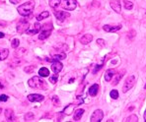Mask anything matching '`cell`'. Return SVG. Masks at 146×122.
<instances>
[{
	"instance_id": "f1b7e54d",
	"label": "cell",
	"mask_w": 146,
	"mask_h": 122,
	"mask_svg": "<svg viewBox=\"0 0 146 122\" xmlns=\"http://www.w3.org/2000/svg\"><path fill=\"white\" fill-rule=\"evenodd\" d=\"M125 121L126 122H130V121H138V118H137V116L136 115H131V116H129V117H127V118L125 119Z\"/></svg>"
},
{
	"instance_id": "f35d334b",
	"label": "cell",
	"mask_w": 146,
	"mask_h": 122,
	"mask_svg": "<svg viewBox=\"0 0 146 122\" xmlns=\"http://www.w3.org/2000/svg\"><path fill=\"white\" fill-rule=\"evenodd\" d=\"M1 111H2V109H1V108H0V112H1Z\"/></svg>"
},
{
	"instance_id": "74e56055",
	"label": "cell",
	"mask_w": 146,
	"mask_h": 122,
	"mask_svg": "<svg viewBox=\"0 0 146 122\" xmlns=\"http://www.w3.org/2000/svg\"><path fill=\"white\" fill-rule=\"evenodd\" d=\"M3 88H4V86L1 84V81H0V90H2Z\"/></svg>"
},
{
	"instance_id": "ac0fdd59",
	"label": "cell",
	"mask_w": 146,
	"mask_h": 122,
	"mask_svg": "<svg viewBox=\"0 0 146 122\" xmlns=\"http://www.w3.org/2000/svg\"><path fill=\"white\" fill-rule=\"evenodd\" d=\"M83 113H84V109H82V108H80V109H77L74 112V115H73V120H74V121L80 120L81 117H82V115H83Z\"/></svg>"
},
{
	"instance_id": "e575fe53",
	"label": "cell",
	"mask_w": 146,
	"mask_h": 122,
	"mask_svg": "<svg viewBox=\"0 0 146 122\" xmlns=\"http://www.w3.org/2000/svg\"><path fill=\"white\" fill-rule=\"evenodd\" d=\"M97 42L100 46H105V42H104V40H101V38H99V40H97Z\"/></svg>"
},
{
	"instance_id": "e0dca14e",
	"label": "cell",
	"mask_w": 146,
	"mask_h": 122,
	"mask_svg": "<svg viewBox=\"0 0 146 122\" xmlns=\"http://www.w3.org/2000/svg\"><path fill=\"white\" fill-rule=\"evenodd\" d=\"M115 74V71L113 69H109V70H107L106 71V73H105V76H104V78H105V80L107 81V82H110V81L111 80V78L113 77V75Z\"/></svg>"
},
{
	"instance_id": "52a82bcc",
	"label": "cell",
	"mask_w": 146,
	"mask_h": 122,
	"mask_svg": "<svg viewBox=\"0 0 146 122\" xmlns=\"http://www.w3.org/2000/svg\"><path fill=\"white\" fill-rule=\"evenodd\" d=\"M103 117H104V112H103V110L101 109H97L94 111V113L92 114L91 116V120L92 122H100L102 121Z\"/></svg>"
},
{
	"instance_id": "d4e9b609",
	"label": "cell",
	"mask_w": 146,
	"mask_h": 122,
	"mask_svg": "<svg viewBox=\"0 0 146 122\" xmlns=\"http://www.w3.org/2000/svg\"><path fill=\"white\" fill-rule=\"evenodd\" d=\"M124 8L126 10H131L133 8V3L129 0H124Z\"/></svg>"
},
{
	"instance_id": "8992f818",
	"label": "cell",
	"mask_w": 146,
	"mask_h": 122,
	"mask_svg": "<svg viewBox=\"0 0 146 122\" xmlns=\"http://www.w3.org/2000/svg\"><path fill=\"white\" fill-rule=\"evenodd\" d=\"M29 27H30V24L28 22H26V21H21L18 24V26H17V32H18V34L22 35V34H24V33H27Z\"/></svg>"
},
{
	"instance_id": "836d02e7",
	"label": "cell",
	"mask_w": 146,
	"mask_h": 122,
	"mask_svg": "<svg viewBox=\"0 0 146 122\" xmlns=\"http://www.w3.org/2000/svg\"><path fill=\"white\" fill-rule=\"evenodd\" d=\"M103 66H104V65H103V64H102V65H99V66H97V67H96L95 69H94L93 73H94V74H96V73H97V72H98V70H100L101 68L103 67Z\"/></svg>"
},
{
	"instance_id": "44dd1931",
	"label": "cell",
	"mask_w": 146,
	"mask_h": 122,
	"mask_svg": "<svg viewBox=\"0 0 146 122\" xmlns=\"http://www.w3.org/2000/svg\"><path fill=\"white\" fill-rule=\"evenodd\" d=\"M75 106H76V104H68V106L63 109V112L65 113L66 115H70L73 111V109H74Z\"/></svg>"
},
{
	"instance_id": "30bf717a",
	"label": "cell",
	"mask_w": 146,
	"mask_h": 122,
	"mask_svg": "<svg viewBox=\"0 0 146 122\" xmlns=\"http://www.w3.org/2000/svg\"><path fill=\"white\" fill-rule=\"evenodd\" d=\"M44 97L42 95H38V94H31V95L28 96V100L31 102H40L44 100Z\"/></svg>"
},
{
	"instance_id": "ab89813d",
	"label": "cell",
	"mask_w": 146,
	"mask_h": 122,
	"mask_svg": "<svg viewBox=\"0 0 146 122\" xmlns=\"http://www.w3.org/2000/svg\"><path fill=\"white\" fill-rule=\"evenodd\" d=\"M144 88H145V89H146V85H145V87H144Z\"/></svg>"
},
{
	"instance_id": "83f0119b",
	"label": "cell",
	"mask_w": 146,
	"mask_h": 122,
	"mask_svg": "<svg viewBox=\"0 0 146 122\" xmlns=\"http://www.w3.org/2000/svg\"><path fill=\"white\" fill-rule=\"evenodd\" d=\"M19 44H20V42H19L18 38H14V40H12L11 46H12L13 48H17L19 46Z\"/></svg>"
},
{
	"instance_id": "f546056e",
	"label": "cell",
	"mask_w": 146,
	"mask_h": 122,
	"mask_svg": "<svg viewBox=\"0 0 146 122\" xmlns=\"http://www.w3.org/2000/svg\"><path fill=\"white\" fill-rule=\"evenodd\" d=\"M32 119H34V114L32 112H29L25 115V120L26 121H30V120H32Z\"/></svg>"
},
{
	"instance_id": "8fae6325",
	"label": "cell",
	"mask_w": 146,
	"mask_h": 122,
	"mask_svg": "<svg viewBox=\"0 0 146 122\" xmlns=\"http://www.w3.org/2000/svg\"><path fill=\"white\" fill-rule=\"evenodd\" d=\"M62 68H63V65L59 60H54L51 64V70L53 71V73H59L62 70Z\"/></svg>"
},
{
	"instance_id": "7c38bea8",
	"label": "cell",
	"mask_w": 146,
	"mask_h": 122,
	"mask_svg": "<svg viewBox=\"0 0 146 122\" xmlns=\"http://www.w3.org/2000/svg\"><path fill=\"white\" fill-rule=\"evenodd\" d=\"M40 30H42V25H40V23H35V24H34L33 29H28L27 34H28V35L34 36V35H36V34L40 33Z\"/></svg>"
},
{
	"instance_id": "2e32d148",
	"label": "cell",
	"mask_w": 146,
	"mask_h": 122,
	"mask_svg": "<svg viewBox=\"0 0 146 122\" xmlns=\"http://www.w3.org/2000/svg\"><path fill=\"white\" fill-rule=\"evenodd\" d=\"M98 91H99V85L98 84L92 85L91 87L89 88V95L91 96V97H95V96H97Z\"/></svg>"
},
{
	"instance_id": "d6986e66",
	"label": "cell",
	"mask_w": 146,
	"mask_h": 122,
	"mask_svg": "<svg viewBox=\"0 0 146 122\" xmlns=\"http://www.w3.org/2000/svg\"><path fill=\"white\" fill-rule=\"evenodd\" d=\"M5 117L8 121H14L15 120V115L12 109H6L5 110Z\"/></svg>"
},
{
	"instance_id": "277c9868",
	"label": "cell",
	"mask_w": 146,
	"mask_h": 122,
	"mask_svg": "<svg viewBox=\"0 0 146 122\" xmlns=\"http://www.w3.org/2000/svg\"><path fill=\"white\" fill-rule=\"evenodd\" d=\"M44 29L42 30V32L40 33V36H38V40H44L46 38H48L51 34V31H52V26L49 25L48 29V25H44Z\"/></svg>"
},
{
	"instance_id": "4316f807",
	"label": "cell",
	"mask_w": 146,
	"mask_h": 122,
	"mask_svg": "<svg viewBox=\"0 0 146 122\" xmlns=\"http://www.w3.org/2000/svg\"><path fill=\"white\" fill-rule=\"evenodd\" d=\"M57 79H58V73H54L53 76L49 77V81H50L51 84H55L57 82Z\"/></svg>"
},
{
	"instance_id": "cb8c5ba5",
	"label": "cell",
	"mask_w": 146,
	"mask_h": 122,
	"mask_svg": "<svg viewBox=\"0 0 146 122\" xmlns=\"http://www.w3.org/2000/svg\"><path fill=\"white\" fill-rule=\"evenodd\" d=\"M48 16H49V13L48 11H44V12L40 13V15H38V16H36V20L42 21V20H44V19L48 18Z\"/></svg>"
},
{
	"instance_id": "7402d4cb",
	"label": "cell",
	"mask_w": 146,
	"mask_h": 122,
	"mask_svg": "<svg viewBox=\"0 0 146 122\" xmlns=\"http://www.w3.org/2000/svg\"><path fill=\"white\" fill-rule=\"evenodd\" d=\"M38 75H40V77H48L49 76V70L48 69V68L46 67H42L40 69V71H38Z\"/></svg>"
},
{
	"instance_id": "603a6c76",
	"label": "cell",
	"mask_w": 146,
	"mask_h": 122,
	"mask_svg": "<svg viewBox=\"0 0 146 122\" xmlns=\"http://www.w3.org/2000/svg\"><path fill=\"white\" fill-rule=\"evenodd\" d=\"M61 4V0H49V6L53 9L57 8Z\"/></svg>"
},
{
	"instance_id": "d590c367",
	"label": "cell",
	"mask_w": 146,
	"mask_h": 122,
	"mask_svg": "<svg viewBox=\"0 0 146 122\" xmlns=\"http://www.w3.org/2000/svg\"><path fill=\"white\" fill-rule=\"evenodd\" d=\"M10 2H11L12 4H18L19 2H20V0H10Z\"/></svg>"
},
{
	"instance_id": "d6a6232c",
	"label": "cell",
	"mask_w": 146,
	"mask_h": 122,
	"mask_svg": "<svg viewBox=\"0 0 146 122\" xmlns=\"http://www.w3.org/2000/svg\"><path fill=\"white\" fill-rule=\"evenodd\" d=\"M7 100H8V96L0 95V102H7Z\"/></svg>"
},
{
	"instance_id": "9a60e30c",
	"label": "cell",
	"mask_w": 146,
	"mask_h": 122,
	"mask_svg": "<svg viewBox=\"0 0 146 122\" xmlns=\"http://www.w3.org/2000/svg\"><path fill=\"white\" fill-rule=\"evenodd\" d=\"M92 40H93V36L91 34H87V35H84L80 38V42L82 44H88L92 42Z\"/></svg>"
},
{
	"instance_id": "3957f363",
	"label": "cell",
	"mask_w": 146,
	"mask_h": 122,
	"mask_svg": "<svg viewBox=\"0 0 146 122\" xmlns=\"http://www.w3.org/2000/svg\"><path fill=\"white\" fill-rule=\"evenodd\" d=\"M61 5H62V8L64 10H74L77 6V3H76V0H63V2H61Z\"/></svg>"
},
{
	"instance_id": "484cf974",
	"label": "cell",
	"mask_w": 146,
	"mask_h": 122,
	"mask_svg": "<svg viewBox=\"0 0 146 122\" xmlns=\"http://www.w3.org/2000/svg\"><path fill=\"white\" fill-rule=\"evenodd\" d=\"M110 96H111V98H113V100H117V98L119 97V92H117V90H113V91H111V93H110Z\"/></svg>"
},
{
	"instance_id": "8d00e7d4",
	"label": "cell",
	"mask_w": 146,
	"mask_h": 122,
	"mask_svg": "<svg viewBox=\"0 0 146 122\" xmlns=\"http://www.w3.org/2000/svg\"><path fill=\"white\" fill-rule=\"evenodd\" d=\"M4 37H5V34L1 33V32H0V38H4Z\"/></svg>"
},
{
	"instance_id": "4dcf8cb0",
	"label": "cell",
	"mask_w": 146,
	"mask_h": 122,
	"mask_svg": "<svg viewBox=\"0 0 146 122\" xmlns=\"http://www.w3.org/2000/svg\"><path fill=\"white\" fill-rule=\"evenodd\" d=\"M52 102H53V104H54V106H60V102H59L58 98H57L56 96L52 97Z\"/></svg>"
},
{
	"instance_id": "4fadbf2b",
	"label": "cell",
	"mask_w": 146,
	"mask_h": 122,
	"mask_svg": "<svg viewBox=\"0 0 146 122\" xmlns=\"http://www.w3.org/2000/svg\"><path fill=\"white\" fill-rule=\"evenodd\" d=\"M110 5H111V9L115 12L119 13V14L121 12V6L119 1H117V0H111V1L110 2Z\"/></svg>"
},
{
	"instance_id": "ba28073f",
	"label": "cell",
	"mask_w": 146,
	"mask_h": 122,
	"mask_svg": "<svg viewBox=\"0 0 146 122\" xmlns=\"http://www.w3.org/2000/svg\"><path fill=\"white\" fill-rule=\"evenodd\" d=\"M54 15L59 22H63V21H65L66 18H68L70 16L69 13L65 11H55V10H54Z\"/></svg>"
},
{
	"instance_id": "ffe728a7",
	"label": "cell",
	"mask_w": 146,
	"mask_h": 122,
	"mask_svg": "<svg viewBox=\"0 0 146 122\" xmlns=\"http://www.w3.org/2000/svg\"><path fill=\"white\" fill-rule=\"evenodd\" d=\"M8 55H9V50H8V49H6V48L0 49V61L5 60L8 57Z\"/></svg>"
},
{
	"instance_id": "6da1fadb",
	"label": "cell",
	"mask_w": 146,
	"mask_h": 122,
	"mask_svg": "<svg viewBox=\"0 0 146 122\" xmlns=\"http://www.w3.org/2000/svg\"><path fill=\"white\" fill-rule=\"evenodd\" d=\"M34 7H35V2L34 1H28L26 3L20 5L17 10H18V13L23 17H28L30 15H32V12L34 10Z\"/></svg>"
},
{
	"instance_id": "5bb4252c",
	"label": "cell",
	"mask_w": 146,
	"mask_h": 122,
	"mask_svg": "<svg viewBox=\"0 0 146 122\" xmlns=\"http://www.w3.org/2000/svg\"><path fill=\"white\" fill-rule=\"evenodd\" d=\"M51 56H52V60L51 61H54V60H62V59H65L66 58V54L63 52V51H59V52H51Z\"/></svg>"
},
{
	"instance_id": "60d3db41",
	"label": "cell",
	"mask_w": 146,
	"mask_h": 122,
	"mask_svg": "<svg viewBox=\"0 0 146 122\" xmlns=\"http://www.w3.org/2000/svg\"><path fill=\"white\" fill-rule=\"evenodd\" d=\"M145 116H146V112H145Z\"/></svg>"
},
{
	"instance_id": "1f68e13d",
	"label": "cell",
	"mask_w": 146,
	"mask_h": 122,
	"mask_svg": "<svg viewBox=\"0 0 146 122\" xmlns=\"http://www.w3.org/2000/svg\"><path fill=\"white\" fill-rule=\"evenodd\" d=\"M24 71L26 73H32L34 71V67L33 66H27V67L24 68Z\"/></svg>"
},
{
	"instance_id": "9c48e42d",
	"label": "cell",
	"mask_w": 146,
	"mask_h": 122,
	"mask_svg": "<svg viewBox=\"0 0 146 122\" xmlns=\"http://www.w3.org/2000/svg\"><path fill=\"white\" fill-rule=\"evenodd\" d=\"M105 32L107 33H115V32L119 31L121 29V25H117V26H111V25H105L103 27Z\"/></svg>"
},
{
	"instance_id": "5b68a950",
	"label": "cell",
	"mask_w": 146,
	"mask_h": 122,
	"mask_svg": "<svg viewBox=\"0 0 146 122\" xmlns=\"http://www.w3.org/2000/svg\"><path fill=\"white\" fill-rule=\"evenodd\" d=\"M135 84V77L134 76H130L126 79L125 83H124L123 87H122V92L123 93H126L127 91H129L132 87L134 86Z\"/></svg>"
},
{
	"instance_id": "7a4b0ae2",
	"label": "cell",
	"mask_w": 146,
	"mask_h": 122,
	"mask_svg": "<svg viewBox=\"0 0 146 122\" xmlns=\"http://www.w3.org/2000/svg\"><path fill=\"white\" fill-rule=\"evenodd\" d=\"M28 84H29L30 87L34 88V89H42V90L48 89V86H46V82L38 76H35L30 79V80L28 81Z\"/></svg>"
}]
</instances>
